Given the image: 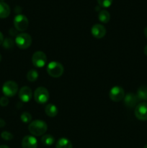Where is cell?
<instances>
[{"mask_svg":"<svg viewBox=\"0 0 147 148\" xmlns=\"http://www.w3.org/2000/svg\"><path fill=\"white\" fill-rule=\"evenodd\" d=\"M48 130V126L43 120L36 119L31 121L28 126V130L30 134L34 136L43 135Z\"/></svg>","mask_w":147,"mask_h":148,"instance_id":"cell-1","label":"cell"},{"mask_svg":"<svg viewBox=\"0 0 147 148\" xmlns=\"http://www.w3.org/2000/svg\"><path fill=\"white\" fill-rule=\"evenodd\" d=\"M63 66L59 62H50L47 66V72L50 77L54 78L60 77L63 74Z\"/></svg>","mask_w":147,"mask_h":148,"instance_id":"cell-2","label":"cell"},{"mask_svg":"<svg viewBox=\"0 0 147 148\" xmlns=\"http://www.w3.org/2000/svg\"><path fill=\"white\" fill-rule=\"evenodd\" d=\"M15 43L20 49H28L32 44L31 36L25 33H20L16 36Z\"/></svg>","mask_w":147,"mask_h":148,"instance_id":"cell-3","label":"cell"},{"mask_svg":"<svg viewBox=\"0 0 147 148\" xmlns=\"http://www.w3.org/2000/svg\"><path fill=\"white\" fill-rule=\"evenodd\" d=\"M48 90L44 87H39L34 92V99L37 103L44 104L49 100Z\"/></svg>","mask_w":147,"mask_h":148,"instance_id":"cell-4","label":"cell"},{"mask_svg":"<svg viewBox=\"0 0 147 148\" xmlns=\"http://www.w3.org/2000/svg\"><path fill=\"white\" fill-rule=\"evenodd\" d=\"M18 92V85L12 80L7 81L2 86V92L6 97H13Z\"/></svg>","mask_w":147,"mask_h":148,"instance_id":"cell-5","label":"cell"},{"mask_svg":"<svg viewBox=\"0 0 147 148\" xmlns=\"http://www.w3.org/2000/svg\"><path fill=\"white\" fill-rule=\"evenodd\" d=\"M29 25L28 19L23 14H17L14 18V26L18 31H24L27 29Z\"/></svg>","mask_w":147,"mask_h":148,"instance_id":"cell-6","label":"cell"},{"mask_svg":"<svg viewBox=\"0 0 147 148\" xmlns=\"http://www.w3.org/2000/svg\"><path fill=\"white\" fill-rule=\"evenodd\" d=\"M47 62L46 54L41 51H37L33 53L32 56V63L36 68H42Z\"/></svg>","mask_w":147,"mask_h":148,"instance_id":"cell-7","label":"cell"},{"mask_svg":"<svg viewBox=\"0 0 147 148\" xmlns=\"http://www.w3.org/2000/svg\"><path fill=\"white\" fill-rule=\"evenodd\" d=\"M125 93L123 88L120 86H115L111 88L109 92L110 98L114 102H119L123 100Z\"/></svg>","mask_w":147,"mask_h":148,"instance_id":"cell-8","label":"cell"},{"mask_svg":"<svg viewBox=\"0 0 147 148\" xmlns=\"http://www.w3.org/2000/svg\"><path fill=\"white\" fill-rule=\"evenodd\" d=\"M134 113L138 120L147 121V103L142 102L137 104Z\"/></svg>","mask_w":147,"mask_h":148,"instance_id":"cell-9","label":"cell"},{"mask_svg":"<svg viewBox=\"0 0 147 148\" xmlns=\"http://www.w3.org/2000/svg\"><path fill=\"white\" fill-rule=\"evenodd\" d=\"M33 97V92L29 87L24 86L20 88L19 91V98L23 103H27L31 100Z\"/></svg>","mask_w":147,"mask_h":148,"instance_id":"cell-10","label":"cell"},{"mask_svg":"<svg viewBox=\"0 0 147 148\" xmlns=\"http://www.w3.org/2000/svg\"><path fill=\"white\" fill-rule=\"evenodd\" d=\"M91 33L95 38H102L106 34V29L102 25L95 24L91 28Z\"/></svg>","mask_w":147,"mask_h":148,"instance_id":"cell-11","label":"cell"},{"mask_svg":"<svg viewBox=\"0 0 147 148\" xmlns=\"http://www.w3.org/2000/svg\"><path fill=\"white\" fill-rule=\"evenodd\" d=\"M37 141L33 136L27 135L23 137L22 140V148H37Z\"/></svg>","mask_w":147,"mask_h":148,"instance_id":"cell-12","label":"cell"},{"mask_svg":"<svg viewBox=\"0 0 147 148\" xmlns=\"http://www.w3.org/2000/svg\"><path fill=\"white\" fill-rule=\"evenodd\" d=\"M139 99L138 98L136 95L133 93H128L125 95L123 98V101L125 105L128 108H133L135 106H137V103L138 102Z\"/></svg>","mask_w":147,"mask_h":148,"instance_id":"cell-13","label":"cell"},{"mask_svg":"<svg viewBox=\"0 0 147 148\" xmlns=\"http://www.w3.org/2000/svg\"><path fill=\"white\" fill-rule=\"evenodd\" d=\"M10 14V6L4 1H0V18H7Z\"/></svg>","mask_w":147,"mask_h":148,"instance_id":"cell-14","label":"cell"},{"mask_svg":"<svg viewBox=\"0 0 147 148\" xmlns=\"http://www.w3.org/2000/svg\"><path fill=\"white\" fill-rule=\"evenodd\" d=\"M56 148H73V145L69 139L62 137L56 142Z\"/></svg>","mask_w":147,"mask_h":148,"instance_id":"cell-15","label":"cell"},{"mask_svg":"<svg viewBox=\"0 0 147 148\" xmlns=\"http://www.w3.org/2000/svg\"><path fill=\"white\" fill-rule=\"evenodd\" d=\"M45 113L49 117H55L58 114V108L54 104H48L45 108Z\"/></svg>","mask_w":147,"mask_h":148,"instance_id":"cell-16","label":"cell"},{"mask_svg":"<svg viewBox=\"0 0 147 148\" xmlns=\"http://www.w3.org/2000/svg\"><path fill=\"white\" fill-rule=\"evenodd\" d=\"M137 97L141 101H147V86L142 85L139 87L137 90Z\"/></svg>","mask_w":147,"mask_h":148,"instance_id":"cell-17","label":"cell"},{"mask_svg":"<svg viewBox=\"0 0 147 148\" xmlns=\"http://www.w3.org/2000/svg\"><path fill=\"white\" fill-rule=\"evenodd\" d=\"M98 18L101 23H108L110 20V14L107 10H101L98 14Z\"/></svg>","mask_w":147,"mask_h":148,"instance_id":"cell-18","label":"cell"},{"mask_svg":"<svg viewBox=\"0 0 147 148\" xmlns=\"http://www.w3.org/2000/svg\"><path fill=\"white\" fill-rule=\"evenodd\" d=\"M41 142L43 145L46 146H50L54 144L55 138L50 134H45L42 137Z\"/></svg>","mask_w":147,"mask_h":148,"instance_id":"cell-19","label":"cell"},{"mask_svg":"<svg viewBox=\"0 0 147 148\" xmlns=\"http://www.w3.org/2000/svg\"><path fill=\"white\" fill-rule=\"evenodd\" d=\"M38 78V72L35 69H30L27 74V79L30 82H35Z\"/></svg>","mask_w":147,"mask_h":148,"instance_id":"cell-20","label":"cell"},{"mask_svg":"<svg viewBox=\"0 0 147 148\" xmlns=\"http://www.w3.org/2000/svg\"><path fill=\"white\" fill-rule=\"evenodd\" d=\"M20 119L22 122L27 124V123L31 122L32 116L29 112H23L20 116Z\"/></svg>","mask_w":147,"mask_h":148,"instance_id":"cell-21","label":"cell"},{"mask_svg":"<svg viewBox=\"0 0 147 148\" xmlns=\"http://www.w3.org/2000/svg\"><path fill=\"white\" fill-rule=\"evenodd\" d=\"M97 3L101 7L108 8L112 4V0H97Z\"/></svg>","mask_w":147,"mask_h":148,"instance_id":"cell-22","label":"cell"},{"mask_svg":"<svg viewBox=\"0 0 147 148\" xmlns=\"http://www.w3.org/2000/svg\"><path fill=\"white\" fill-rule=\"evenodd\" d=\"M1 137L3 140H6V141H10V140H12L13 139V134L10 133V132L4 131L1 132Z\"/></svg>","mask_w":147,"mask_h":148,"instance_id":"cell-23","label":"cell"},{"mask_svg":"<svg viewBox=\"0 0 147 148\" xmlns=\"http://www.w3.org/2000/svg\"><path fill=\"white\" fill-rule=\"evenodd\" d=\"M2 44L5 49H12L14 46V42L11 38H6L4 40Z\"/></svg>","mask_w":147,"mask_h":148,"instance_id":"cell-24","label":"cell"},{"mask_svg":"<svg viewBox=\"0 0 147 148\" xmlns=\"http://www.w3.org/2000/svg\"><path fill=\"white\" fill-rule=\"evenodd\" d=\"M9 103V99L7 97L3 96L0 98V106H7Z\"/></svg>","mask_w":147,"mask_h":148,"instance_id":"cell-25","label":"cell"},{"mask_svg":"<svg viewBox=\"0 0 147 148\" xmlns=\"http://www.w3.org/2000/svg\"><path fill=\"white\" fill-rule=\"evenodd\" d=\"M6 123L5 121H4V120L2 119H0V128H2V127H4Z\"/></svg>","mask_w":147,"mask_h":148,"instance_id":"cell-26","label":"cell"},{"mask_svg":"<svg viewBox=\"0 0 147 148\" xmlns=\"http://www.w3.org/2000/svg\"><path fill=\"white\" fill-rule=\"evenodd\" d=\"M4 36H3L2 33L0 32V45H1L3 43V41H4Z\"/></svg>","mask_w":147,"mask_h":148,"instance_id":"cell-27","label":"cell"},{"mask_svg":"<svg viewBox=\"0 0 147 148\" xmlns=\"http://www.w3.org/2000/svg\"><path fill=\"white\" fill-rule=\"evenodd\" d=\"M144 53H145V55H146L147 56V45L145 46V47H144Z\"/></svg>","mask_w":147,"mask_h":148,"instance_id":"cell-28","label":"cell"},{"mask_svg":"<svg viewBox=\"0 0 147 148\" xmlns=\"http://www.w3.org/2000/svg\"><path fill=\"white\" fill-rule=\"evenodd\" d=\"M144 35H145L146 38H147V27H146L145 29H144Z\"/></svg>","mask_w":147,"mask_h":148,"instance_id":"cell-29","label":"cell"},{"mask_svg":"<svg viewBox=\"0 0 147 148\" xmlns=\"http://www.w3.org/2000/svg\"><path fill=\"white\" fill-rule=\"evenodd\" d=\"M0 148H10L7 145H0Z\"/></svg>","mask_w":147,"mask_h":148,"instance_id":"cell-30","label":"cell"},{"mask_svg":"<svg viewBox=\"0 0 147 148\" xmlns=\"http://www.w3.org/2000/svg\"><path fill=\"white\" fill-rule=\"evenodd\" d=\"M144 148H147V144L145 146H144Z\"/></svg>","mask_w":147,"mask_h":148,"instance_id":"cell-31","label":"cell"},{"mask_svg":"<svg viewBox=\"0 0 147 148\" xmlns=\"http://www.w3.org/2000/svg\"><path fill=\"white\" fill-rule=\"evenodd\" d=\"M1 54H0V62H1Z\"/></svg>","mask_w":147,"mask_h":148,"instance_id":"cell-32","label":"cell"},{"mask_svg":"<svg viewBox=\"0 0 147 148\" xmlns=\"http://www.w3.org/2000/svg\"><path fill=\"white\" fill-rule=\"evenodd\" d=\"M4 1V0H0V1Z\"/></svg>","mask_w":147,"mask_h":148,"instance_id":"cell-33","label":"cell"}]
</instances>
